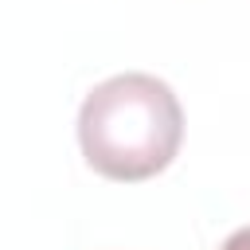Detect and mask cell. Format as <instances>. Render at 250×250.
<instances>
[{"instance_id": "cell-1", "label": "cell", "mask_w": 250, "mask_h": 250, "mask_svg": "<svg viewBox=\"0 0 250 250\" xmlns=\"http://www.w3.org/2000/svg\"><path fill=\"white\" fill-rule=\"evenodd\" d=\"M184 141V109L168 82L152 74H113L94 86L78 109V145L86 164L117 184L164 172Z\"/></svg>"}, {"instance_id": "cell-2", "label": "cell", "mask_w": 250, "mask_h": 250, "mask_svg": "<svg viewBox=\"0 0 250 250\" xmlns=\"http://www.w3.org/2000/svg\"><path fill=\"white\" fill-rule=\"evenodd\" d=\"M223 250H250V227H242V230H234L227 242H223Z\"/></svg>"}]
</instances>
